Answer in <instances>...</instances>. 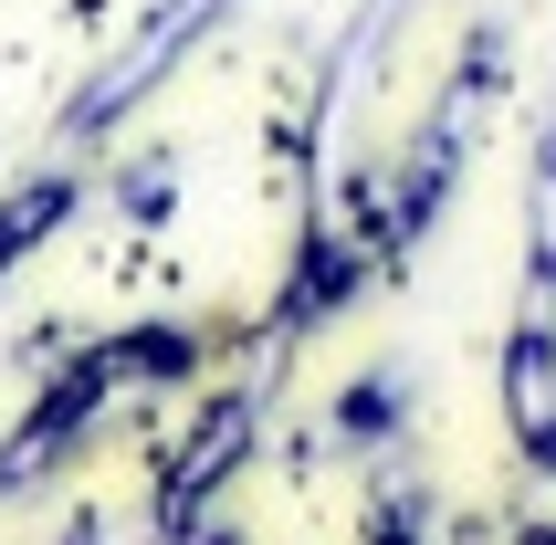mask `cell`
I'll return each instance as SVG.
<instances>
[{
  "label": "cell",
  "instance_id": "cell-2",
  "mask_svg": "<svg viewBox=\"0 0 556 545\" xmlns=\"http://www.w3.org/2000/svg\"><path fill=\"white\" fill-rule=\"evenodd\" d=\"M326 420H337V441H389V430H400V378H389V367H368V378H346Z\"/></svg>",
  "mask_w": 556,
  "mask_h": 545
},
{
  "label": "cell",
  "instance_id": "cell-1",
  "mask_svg": "<svg viewBox=\"0 0 556 545\" xmlns=\"http://www.w3.org/2000/svg\"><path fill=\"white\" fill-rule=\"evenodd\" d=\"M63 211H74V179H31V189H11V200H0V272L22 263V252L42 242Z\"/></svg>",
  "mask_w": 556,
  "mask_h": 545
}]
</instances>
